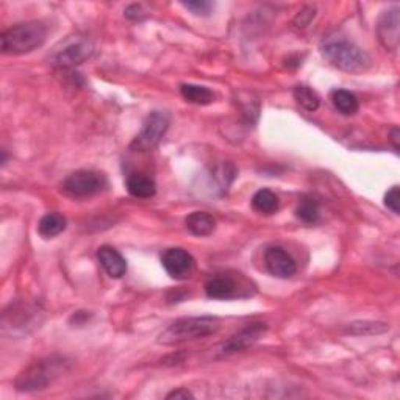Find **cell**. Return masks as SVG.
Returning <instances> with one entry per match:
<instances>
[{
	"label": "cell",
	"mask_w": 400,
	"mask_h": 400,
	"mask_svg": "<svg viewBox=\"0 0 400 400\" xmlns=\"http://www.w3.org/2000/svg\"><path fill=\"white\" fill-rule=\"evenodd\" d=\"M97 258L111 279H122L127 274V261L116 249L111 246H102L97 250Z\"/></svg>",
	"instance_id": "7c38bea8"
},
{
	"label": "cell",
	"mask_w": 400,
	"mask_h": 400,
	"mask_svg": "<svg viewBox=\"0 0 400 400\" xmlns=\"http://www.w3.org/2000/svg\"><path fill=\"white\" fill-rule=\"evenodd\" d=\"M90 316L91 315H86V311H77V313L71 317V322L76 321L77 325H81V324H85V321H88V317Z\"/></svg>",
	"instance_id": "83f0119b"
},
{
	"label": "cell",
	"mask_w": 400,
	"mask_h": 400,
	"mask_svg": "<svg viewBox=\"0 0 400 400\" xmlns=\"http://www.w3.org/2000/svg\"><path fill=\"white\" fill-rule=\"evenodd\" d=\"M331 104L344 116H354L360 108L355 94L347 90H335L331 92Z\"/></svg>",
	"instance_id": "ac0fdd59"
},
{
	"label": "cell",
	"mask_w": 400,
	"mask_h": 400,
	"mask_svg": "<svg viewBox=\"0 0 400 400\" xmlns=\"http://www.w3.org/2000/svg\"><path fill=\"white\" fill-rule=\"evenodd\" d=\"M67 366H69V361L64 357L52 355L43 358L20 372L15 382L16 389L20 392L43 391L60 375L64 374Z\"/></svg>",
	"instance_id": "7a4b0ae2"
},
{
	"label": "cell",
	"mask_w": 400,
	"mask_h": 400,
	"mask_svg": "<svg viewBox=\"0 0 400 400\" xmlns=\"http://www.w3.org/2000/svg\"><path fill=\"white\" fill-rule=\"evenodd\" d=\"M385 205L388 207L392 213H400V189L399 186H392L388 193L385 194Z\"/></svg>",
	"instance_id": "cb8c5ba5"
},
{
	"label": "cell",
	"mask_w": 400,
	"mask_h": 400,
	"mask_svg": "<svg viewBox=\"0 0 400 400\" xmlns=\"http://www.w3.org/2000/svg\"><path fill=\"white\" fill-rule=\"evenodd\" d=\"M321 52L331 66L344 72L358 74L371 66L368 53L343 36H330L325 39L321 44Z\"/></svg>",
	"instance_id": "6da1fadb"
},
{
	"label": "cell",
	"mask_w": 400,
	"mask_h": 400,
	"mask_svg": "<svg viewBox=\"0 0 400 400\" xmlns=\"http://www.w3.org/2000/svg\"><path fill=\"white\" fill-rule=\"evenodd\" d=\"M205 293L209 299L228 301L238 296V287L230 277H214L205 283Z\"/></svg>",
	"instance_id": "4fadbf2b"
},
{
	"label": "cell",
	"mask_w": 400,
	"mask_h": 400,
	"mask_svg": "<svg viewBox=\"0 0 400 400\" xmlns=\"http://www.w3.org/2000/svg\"><path fill=\"white\" fill-rule=\"evenodd\" d=\"M92 44L86 38L76 36L67 38L64 43H61L50 55L49 61L52 66L67 69V67L78 66L91 57Z\"/></svg>",
	"instance_id": "52a82bcc"
},
{
	"label": "cell",
	"mask_w": 400,
	"mask_h": 400,
	"mask_svg": "<svg viewBox=\"0 0 400 400\" xmlns=\"http://www.w3.org/2000/svg\"><path fill=\"white\" fill-rule=\"evenodd\" d=\"M127 191L137 199H151L157 194V185L146 174H132L127 179Z\"/></svg>",
	"instance_id": "5bb4252c"
},
{
	"label": "cell",
	"mask_w": 400,
	"mask_h": 400,
	"mask_svg": "<svg viewBox=\"0 0 400 400\" xmlns=\"http://www.w3.org/2000/svg\"><path fill=\"white\" fill-rule=\"evenodd\" d=\"M399 137H400L399 128L394 127V128H392V132H391V142H392V146H394L396 152H399Z\"/></svg>",
	"instance_id": "f1b7e54d"
},
{
	"label": "cell",
	"mask_w": 400,
	"mask_h": 400,
	"mask_svg": "<svg viewBox=\"0 0 400 400\" xmlns=\"http://www.w3.org/2000/svg\"><path fill=\"white\" fill-rule=\"evenodd\" d=\"M106 179L97 171H77L61 183V193L72 199H85L104 191Z\"/></svg>",
	"instance_id": "8992f818"
},
{
	"label": "cell",
	"mask_w": 400,
	"mask_h": 400,
	"mask_svg": "<svg viewBox=\"0 0 400 400\" xmlns=\"http://www.w3.org/2000/svg\"><path fill=\"white\" fill-rule=\"evenodd\" d=\"M268 325L264 322H252L247 324L246 327L241 329L238 333H235L230 340L222 344L221 352L223 355L236 354V352H241L244 349H247L252 345L255 341H258L261 335L266 331Z\"/></svg>",
	"instance_id": "8fae6325"
},
{
	"label": "cell",
	"mask_w": 400,
	"mask_h": 400,
	"mask_svg": "<svg viewBox=\"0 0 400 400\" xmlns=\"http://www.w3.org/2000/svg\"><path fill=\"white\" fill-rule=\"evenodd\" d=\"M400 10L397 6L382 13L377 22V35L386 50L396 52L399 49V30H400Z\"/></svg>",
	"instance_id": "9c48e42d"
},
{
	"label": "cell",
	"mask_w": 400,
	"mask_h": 400,
	"mask_svg": "<svg viewBox=\"0 0 400 400\" xmlns=\"http://www.w3.org/2000/svg\"><path fill=\"white\" fill-rule=\"evenodd\" d=\"M47 39V27L38 20L13 25L0 36V49L5 55H22L43 46Z\"/></svg>",
	"instance_id": "3957f363"
},
{
	"label": "cell",
	"mask_w": 400,
	"mask_h": 400,
	"mask_svg": "<svg viewBox=\"0 0 400 400\" xmlns=\"http://www.w3.org/2000/svg\"><path fill=\"white\" fill-rule=\"evenodd\" d=\"M180 94L183 99L194 105H209L214 102V94L207 86L185 83L180 86Z\"/></svg>",
	"instance_id": "e0dca14e"
},
{
	"label": "cell",
	"mask_w": 400,
	"mask_h": 400,
	"mask_svg": "<svg viewBox=\"0 0 400 400\" xmlns=\"http://www.w3.org/2000/svg\"><path fill=\"white\" fill-rule=\"evenodd\" d=\"M161 264L166 269V273L175 280H186L193 275L195 261L193 255L188 250L181 247L167 249L161 255Z\"/></svg>",
	"instance_id": "ba28073f"
},
{
	"label": "cell",
	"mask_w": 400,
	"mask_h": 400,
	"mask_svg": "<svg viewBox=\"0 0 400 400\" xmlns=\"http://www.w3.org/2000/svg\"><path fill=\"white\" fill-rule=\"evenodd\" d=\"M279 207L280 200L277 198V194L270 191V189H260L252 198V208L260 214H274L277 213Z\"/></svg>",
	"instance_id": "d6986e66"
},
{
	"label": "cell",
	"mask_w": 400,
	"mask_h": 400,
	"mask_svg": "<svg viewBox=\"0 0 400 400\" xmlns=\"http://www.w3.org/2000/svg\"><path fill=\"white\" fill-rule=\"evenodd\" d=\"M171 116L167 111L155 110L146 118L142 124L141 132L137 135V138L132 141L130 149L135 152H149L157 147L169 128Z\"/></svg>",
	"instance_id": "5b68a950"
},
{
	"label": "cell",
	"mask_w": 400,
	"mask_h": 400,
	"mask_svg": "<svg viewBox=\"0 0 400 400\" xmlns=\"http://www.w3.org/2000/svg\"><path fill=\"white\" fill-rule=\"evenodd\" d=\"M67 221L63 214L60 213H47L41 218L38 223V233L46 240L55 238L66 230Z\"/></svg>",
	"instance_id": "2e32d148"
},
{
	"label": "cell",
	"mask_w": 400,
	"mask_h": 400,
	"mask_svg": "<svg viewBox=\"0 0 400 400\" xmlns=\"http://www.w3.org/2000/svg\"><path fill=\"white\" fill-rule=\"evenodd\" d=\"M296 218L303 223H316L319 219V208L313 200H303L296 208Z\"/></svg>",
	"instance_id": "7402d4cb"
},
{
	"label": "cell",
	"mask_w": 400,
	"mask_h": 400,
	"mask_svg": "<svg viewBox=\"0 0 400 400\" xmlns=\"http://www.w3.org/2000/svg\"><path fill=\"white\" fill-rule=\"evenodd\" d=\"M315 18V10L313 8H307L303 10L302 13H299V16L294 19V24L296 27H299V29H305L310 24V20Z\"/></svg>",
	"instance_id": "484cf974"
},
{
	"label": "cell",
	"mask_w": 400,
	"mask_h": 400,
	"mask_svg": "<svg viewBox=\"0 0 400 400\" xmlns=\"http://www.w3.org/2000/svg\"><path fill=\"white\" fill-rule=\"evenodd\" d=\"M221 329V321L214 316H200V317H183L169 325L158 338V343L172 345L180 344L199 338L214 335Z\"/></svg>",
	"instance_id": "277c9868"
},
{
	"label": "cell",
	"mask_w": 400,
	"mask_h": 400,
	"mask_svg": "<svg viewBox=\"0 0 400 400\" xmlns=\"http://www.w3.org/2000/svg\"><path fill=\"white\" fill-rule=\"evenodd\" d=\"M185 226L188 232L194 236H209L216 230V221L212 214L205 212H194L186 216Z\"/></svg>",
	"instance_id": "9a60e30c"
},
{
	"label": "cell",
	"mask_w": 400,
	"mask_h": 400,
	"mask_svg": "<svg viewBox=\"0 0 400 400\" xmlns=\"http://www.w3.org/2000/svg\"><path fill=\"white\" fill-rule=\"evenodd\" d=\"M293 96L297 104H299L303 110L310 113L316 111L321 105V97L317 96V92L307 85H297L293 91Z\"/></svg>",
	"instance_id": "ffe728a7"
},
{
	"label": "cell",
	"mask_w": 400,
	"mask_h": 400,
	"mask_svg": "<svg viewBox=\"0 0 400 400\" xmlns=\"http://www.w3.org/2000/svg\"><path fill=\"white\" fill-rule=\"evenodd\" d=\"M181 5L195 16H209L214 10V4L208 0H188V2H181Z\"/></svg>",
	"instance_id": "603a6c76"
},
{
	"label": "cell",
	"mask_w": 400,
	"mask_h": 400,
	"mask_svg": "<svg viewBox=\"0 0 400 400\" xmlns=\"http://www.w3.org/2000/svg\"><path fill=\"white\" fill-rule=\"evenodd\" d=\"M389 327L383 322H354L349 324L347 333L357 336H368V335H378L388 330Z\"/></svg>",
	"instance_id": "44dd1931"
},
{
	"label": "cell",
	"mask_w": 400,
	"mask_h": 400,
	"mask_svg": "<svg viewBox=\"0 0 400 400\" xmlns=\"http://www.w3.org/2000/svg\"><path fill=\"white\" fill-rule=\"evenodd\" d=\"M124 15L125 18L132 19V20H142L147 18V13L144 11V8H142V5H138V4L128 5L124 11Z\"/></svg>",
	"instance_id": "d4e9b609"
},
{
	"label": "cell",
	"mask_w": 400,
	"mask_h": 400,
	"mask_svg": "<svg viewBox=\"0 0 400 400\" xmlns=\"http://www.w3.org/2000/svg\"><path fill=\"white\" fill-rule=\"evenodd\" d=\"M264 264H266L269 274H273L277 279H289L297 270V264L293 256L280 246L266 249V252H264Z\"/></svg>",
	"instance_id": "30bf717a"
},
{
	"label": "cell",
	"mask_w": 400,
	"mask_h": 400,
	"mask_svg": "<svg viewBox=\"0 0 400 400\" xmlns=\"http://www.w3.org/2000/svg\"><path fill=\"white\" fill-rule=\"evenodd\" d=\"M193 392L188 391L186 388H179V389H174L172 392H169L166 396V399H193Z\"/></svg>",
	"instance_id": "4316f807"
}]
</instances>
